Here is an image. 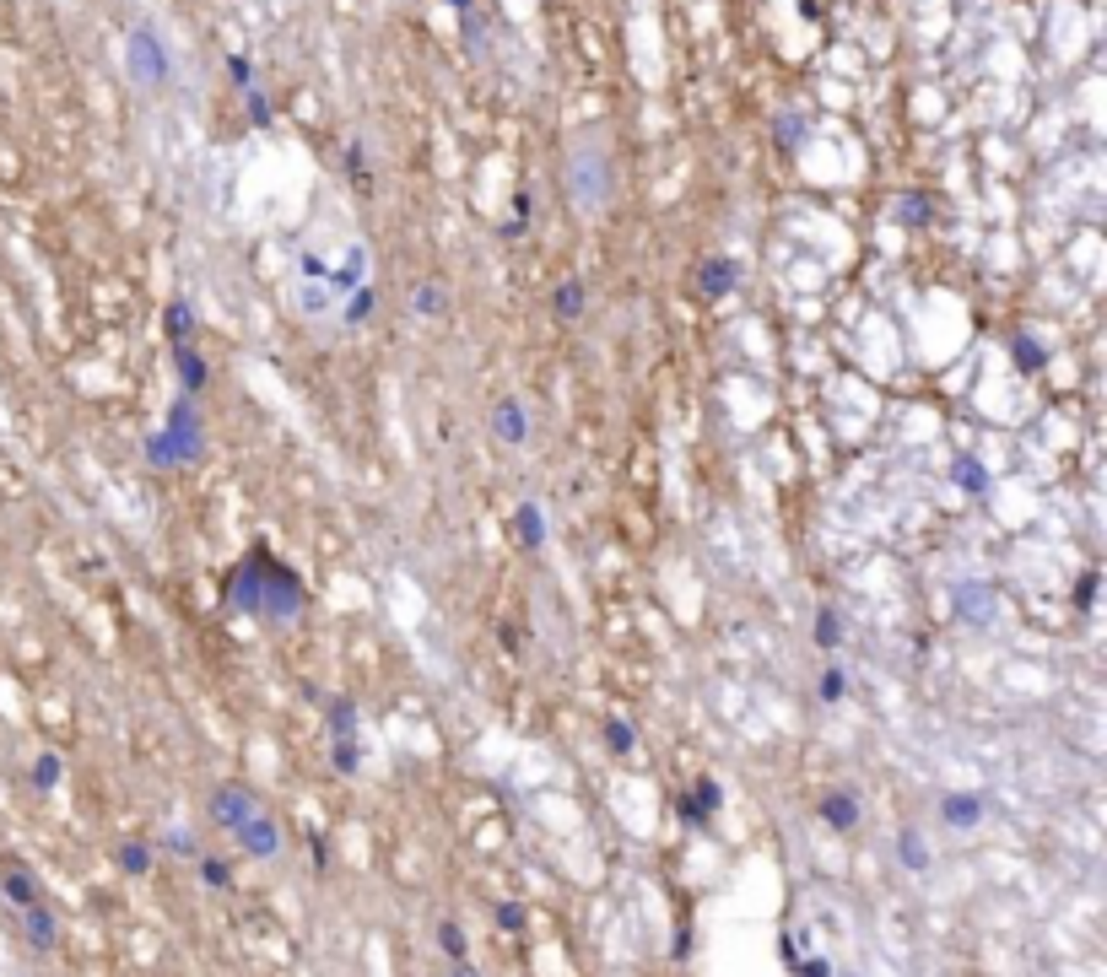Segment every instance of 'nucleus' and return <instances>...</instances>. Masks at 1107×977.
I'll use <instances>...</instances> for the list:
<instances>
[{"mask_svg":"<svg viewBox=\"0 0 1107 977\" xmlns=\"http://www.w3.org/2000/svg\"><path fill=\"white\" fill-rule=\"evenodd\" d=\"M568 200L578 217H600L610 211L616 200V168H610V152L600 135H578L573 152H568Z\"/></svg>","mask_w":1107,"mask_h":977,"instance_id":"nucleus-1","label":"nucleus"},{"mask_svg":"<svg viewBox=\"0 0 1107 977\" xmlns=\"http://www.w3.org/2000/svg\"><path fill=\"white\" fill-rule=\"evenodd\" d=\"M124 71H130V82H135V87H147V92L168 87L173 60H168V44L157 38V28H147V22H135V28H130V38H124Z\"/></svg>","mask_w":1107,"mask_h":977,"instance_id":"nucleus-2","label":"nucleus"},{"mask_svg":"<svg viewBox=\"0 0 1107 977\" xmlns=\"http://www.w3.org/2000/svg\"><path fill=\"white\" fill-rule=\"evenodd\" d=\"M492 433L508 449H524L530 443V410H524V400H498L492 405Z\"/></svg>","mask_w":1107,"mask_h":977,"instance_id":"nucleus-3","label":"nucleus"},{"mask_svg":"<svg viewBox=\"0 0 1107 977\" xmlns=\"http://www.w3.org/2000/svg\"><path fill=\"white\" fill-rule=\"evenodd\" d=\"M735 275H740L735 259H703V292L708 298H729L735 292Z\"/></svg>","mask_w":1107,"mask_h":977,"instance_id":"nucleus-4","label":"nucleus"},{"mask_svg":"<svg viewBox=\"0 0 1107 977\" xmlns=\"http://www.w3.org/2000/svg\"><path fill=\"white\" fill-rule=\"evenodd\" d=\"M410 314H417V319H443V314H449L443 287H438V282H422L417 292H410Z\"/></svg>","mask_w":1107,"mask_h":977,"instance_id":"nucleus-5","label":"nucleus"},{"mask_svg":"<svg viewBox=\"0 0 1107 977\" xmlns=\"http://www.w3.org/2000/svg\"><path fill=\"white\" fill-rule=\"evenodd\" d=\"M584 303H589V298H584V282H562L557 292H551V314H557L562 324H573V319L584 314Z\"/></svg>","mask_w":1107,"mask_h":977,"instance_id":"nucleus-6","label":"nucleus"},{"mask_svg":"<svg viewBox=\"0 0 1107 977\" xmlns=\"http://www.w3.org/2000/svg\"><path fill=\"white\" fill-rule=\"evenodd\" d=\"M217 815H222L227 826H238V831H243V815H254L249 789H222V794H217Z\"/></svg>","mask_w":1107,"mask_h":977,"instance_id":"nucleus-7","label":"nucleus"},{"mask_svg":"<svg viewBox=\"0 0 1107 977\" xmlns=\"http://www.w3.org/2000/svg\"><path fill=\"white\" fill-rule=\"evenodd\" d=\"M514 519H519V540H524L530 551H540V545H546V519H540V508H535V503H519Z\"/></svg>","mask_w":1107,"mask_h":977,"instance_id":"nucleus-8","label":"nucleus"},{"mask_svg":"<svg viewBox=\"0 0 1107 977\" xmlns=\"http://www.w3.org/2000/svg\"><path fill=\"white\" fill-rule=\"evenodd\" d=\"M373 314H378V292H373V287L362 282V287L352 292V303H346V324H352V330H357V324H368Z\"/></svg>","mask_w":1107,"mask_h":977,"instance_id":"nucleus-9","label":"nucleus"},{"mask_svg":"<svg viewBox=\"0 0 1107 977\" xmlns=\"http://www.w3.org/2000/svg\"><path fill=\"white\" fill-rule=\"evenodd\" d=\"M821 815H826V821H832L838 831H848V826L859 821V805H854V794H832V799H826V805H821Z\"/></svg>","mask_w":1107,"mask_h":977,"instance_id":"nucleus-10","label":"nucleus"},{"mask_svg":"<svg viewBox=\"0 0 1107 977\" xmlns=\"http://www.w3.org/2000/svg\"><path fill=\"white\" fill-rule=\"evenodd\" d=\"M179 378H184V389L195 394V389H205V362L189 352V346H179Z\"/></svg>","mask_w":1107,"mask_h":977,"instance_id":"nucleus-11","label":"nucleus"},{"mask_svg":"<svg viewBox=\"0 0 1107 977\" xmlns=\"http://www.w3.org/2000/svg\"><path fill=\"white\" fill-rule=\"evenodd\" d=\"M816 643L821 648H838L843 643V626H838V610L832 605H821V616H816Z\"/></svg>","mask_w":1107,"mask_h":977,"instance_id":"nucleus-12","label":"nucleus"},{"mask_svg":"<svg viewBox=\"0 0 1107 977\" xmlns=\"http://www.w3.org/2000/svg\"><path fill=\"white\" fill-rule=\"evenodd\" d=\"M605 740H610V751H616V756H627V751H633V740H638V735H633V729H627V724H621V719H610V724H605Z\"/></svg>","mask_w":1107,"mask_h":977,"instance_id":"nucleus-13","label":"nucleus"},{"mask_svg":"<svg viewBox=\"0 0 1107 977\" xmlns=\"http://www.w3.org/2000/svg\"><path fill=\"white\" fill-rule=\"evenodd\" d=\"M189 330H195V324H189V308H184V303H168V335L184 346V340H189Z\"/></svg>","mask_w":1107,"mask_h":977,"instance_id":"nucleus-14","label":"nucleus"},{"mask_svg":"<svg viewBox=\"0 0 1107 977\" xmlns=\"http://www.w3.org/2000/svg\"><path fill=\"white\" fill-rule=\"evenodd\" d=\"M956 475H961V486L967 492H984V470L973 465V459H956Z\"/></svg>","mask_w":1107,"mask_h":977,"instance_id":"nucleus-15","label":"nucleus"},{"mask_svg":"<svg viewBox=\"0 0 1107 977\" xmlns=\"http://www.w3.org/2000/svg\"><path fill=\"white\" fill-rule=\"evenodd\" d=\"M843 691H848V680H843V670H826V675H821V696H826V703H838V696H843Z\"/></svg>","mask_w":1107,"mask_h":977,"instance_id":"nucleus-16","label":"nucleus"},{"mask_svg":"<svg viewBox=\"0 0 1107 977\" xmlns=\"http://www.w3.org/2000/svg\"><path fill=\"white\" fill-rule=\"evenodd\" d=\"M438 940H443V950H449L454 961H465V934H459L454 924H443V929H438Z\"/></svg>","mask_w":1107,"mask_h":977,"instance_id":"nucleus-17","label":"nucleus"},{"mask_svg":"<svg viewBox=\"0 0 1107 977\" xmlns=\"http://www.w3.org/2000/svg\"><path fill=\"white\" fill-rule=\"evenodd\" d=\"M1015 357H1026V362H1021L1026 373H1031V368H1043V352H1037L1031 340H1015Z\"/></svg>","mask_w":1107,"mask_h":977,"instance_id":"nucleus-18","label":"nucleus"},{"mask_svg":"<svg viewBox=\"0 0 1107 977\" xmlns=\"http://www.w3.org/2000/svg\"><path fill=\"white\" fill-rule=\"evenodd\" d=\"M249 119H254V124H259V130H265V124H270V103H265V98H259V92H249Z\"/></svg>","mask_w":1107,"mask_h":977,"instance_id":"nucleus-19","label":"nucleus"},{"mask_svg":"<svg viewBox=\"0 0 1107 977\" xmlns=\"http://www.w3.org/2000/svg\"><path fill=\"white\" fill-rule=\"evenodd\" d=\"M119 859H124V870H130V875H141V870H147V848H135V843H130Z\"/></svg>","mask_w":1107,"mask_h":977,"instance_id":"nucleus-20","label":"nucleus"},{"mask_svg":"<svg viewBox=\"0 0 1107 977\" xmlns=\"http://www.w3.org/2000/svg\"><path fill=\"white\" fill-rule=\"evenodd\" d=\"M498 924H503V929H524V907H514V902L498 907Z\"/></svg>","mask_w":1107,"mask_h":977,"instance_id":"nucleus-21","label":"nucleus"},{"mask_svg":"<svg viewBox=\"0 0 1107 977\" xmlns=\"http://www.w3.org/2000/svg\"><path fill=\"white\" fill-rule=\"evenodd\" d=\"M896 211H903V217H908V222H924V200H919V195H908V200H903V205H896Z\"/></svg>","mask_w":1107,"mask_h":977,"instance_id":"nucleus-22","label":"nucleus"},{"mask_svg":"<svg viewBox=\"0 0 1107 977\" xmlns=\"http://www.w3.org/2000/svg\"><path fill=\"white\" fill-rule=\"evenodd\" d=\"M233 82H243V87H249V82H254V65H249V60H243V54H233Z\"/></svg>","mask_w":1107,"mask_h":977,"instance_id":"nucleus-23","label":"nucleus"},{"mask_svg":"<svg viewBox=\"0 0 1107 977\" xmlns=\"http://www.w3.org/2000/svg\"><path fill=\"white\" fill-rule=\"evenodd\" d=\"M205 880H211V886L222 891V886H227V864H217V859H205Z\"/></svg>","mask_w":1107,"mask_h":977,"instance_id":"nucleus-24","label":"nucleus"},{"mask_svg":"<svg viewBox=\"0 0 1107 977\" xmlns=\"http://www.w3.org/2000/svg\"><path fill=\"white\" fill-rule=\"evenodd\" d=\"M945 815H951V821H973V815H978V805H961V799H951V805H945Z\"/></svg>","mask_w":1107,"mask_h":977,"instance_id":"nucleus-25","label":"nucleus"},{"mask_svg":"<svg viewBox=\"0 0 1107 977\" xmlns=\"http://www.w3.org/2000/svg\"><path fill=\"white\" fill-rule=\"evenodd\" d=\"M12 896H22V902H33L38 891H33V880H28V875H12Z\"/></svg>","mask_w":1107,"mask_h":977,"instance_id":"nucleus-26","label":"nucleus"},{"mask_svg":"<svg viewBox=\"0 0 1107 977\" xmlns=\"http://www.w3.org/2000/svg\"><path fill=\"white\" fill-rule=\"evenodd\" d=\"M903 859H908V864H924V848L913 843V837H908V843H903Z\"/></svg>","mask_w":1107,"mask_h":977,"instance_id":"nucleus-27","label":"nucleus"},{"mask_svg":"<svg viewBox=\"0 0 1107 977\" xmlns=\"http://www.w3.org/2000/svg\"><path fill=\"white\" fill-rule=\"evenodd\" d=\"M800 977H826V961H805V966H800Z\"/></svg>","mask_w":1107,"mask_h":977,"instance_id":"nucleus-28","label":"nucleus"},{"mask_svg":"<svg viewBox=\"0 0 1107 977\" xmlns=\"http://www.w3.org/2000/svg\"><path fill=\"white\" fill-rule=\"evenodd\" d=\"M454 977H475V972H470V966H465V961H454Z\"/></svg>","mask_w":1107,"mask_h":977,"instance_id":"nucleus-29","label":"nucleus"}]
</instances>
